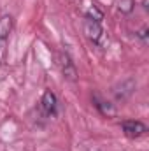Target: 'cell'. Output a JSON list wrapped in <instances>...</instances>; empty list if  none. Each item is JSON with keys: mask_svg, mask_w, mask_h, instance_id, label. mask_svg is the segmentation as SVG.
Masks as SVG:
<instances>
[{"mask_svg": "<svg viewBox=\"0 0 149 151\" xmlns=\"http://www.w3.org/2000/svg\"><path fill=\"white\" fill-rule=\"evenodd\" d=\"M121 128H123V134H125L128 139L142 137V135L148 132V127H146L142 121H139V119H128V121H123Z\"/></svg>", "mask_w": 149, "mask_h": 151, "instance_id": "1", "label": "cell"}, {"mask_svg": "<svg viewBox=\"0 0 149 151\" xmlns=\"http://www.w3.org/2000/svg\"><path fill=\"white\" fill-rule=\"evenodd\" d=\"M56 107H58L56 95L51 90L44 91V95L40 99V109H42V113L46 114V116H53V114H56Z\"/></svg>", "mask_w": 149, "mask_h": 151, "instance_id": "2", "label": "cell"}, {"mask_svg": "<svg viewBox=\"0 0 149 151\" xmlns=\"http://www.w3.org/2000/svg\"><path fill=\"white\" fill-rule=\"evenodd\" d=\"M58 65H60V69H62L63 77H67V79H70V81H75L77 70H75L74 62L70 60L69 55H60V56H58Z\"/></svg>", "mask_w": 149, "mask_h": 151, "instance_id": "3", "label": "cell"}, {"mask_svg": "<svg viewBox=\"0 0 149 151\" xmlns=\"http://www.w3.org/2000/svg\"><path fill=\"white\" fill-rule=\"evenodd\" d=\"M82 28H84L86 37L90 39L91 42H98V40H100V37H102V27H100V21H95V19L86 18Z\"/></svg>", "mask_w": 149, "mask_h": 151, "instance_id": "4", "label": "cell"}, {"mask_svg": "<svg viewBox=\"0 0 149 151\" xmlns=\"http://www.w3.org/2000/svg\"><path fill=\"white\" fill-rule=\"evenodd\" d=\"M12 27H14V19L11 14L0 16V40H5L9 37V34L12 32Z\"/></svg>", "mask_w": 149, "mask_h": 151, "instance_id": "5", "label": "cell"}, {"mask_svg": "<svg viewBox=\"0 0 149 151\" xmlns=\"http://www.w3.org/2000/svg\"><path fill=\"white\" fill-rule=\"evenodd\" d=\"M116 7H117L121 12L128 14V12L133 11V7H135V0H116Z\"/></svg>", "mask_w": 149, "mask_h": 151, "instance_id": "6", "label": "cell"}, {"mask_svg": "<svg viewBox=\"0 0 149 151\" xmlns=\"http://www.w3.org/2000/svg\"><path fill=\"white\" fill-rule=\"evenodd\" d=\"M86 18H90V19H95V21H100L102 19V12L93 5V7H90L88 9V14H86Z\"/></svg>", "mask_w": 149, "mask_h": 151, "instance_id": "7", "label": "cell"}, {"mask_svg": "<svg viewBox=\"0 0 149 151\" xmlns=\"http://www.w3.org/2000/svg\"><path fill=\"white\" fill-rule=\"evenodd\" d=\"M97 107L102 111V114H105V116H112V114H114V107L109 106L107 102H98V104H97Z\"/></svg>", "mask_w": 149, "mask_h": 151, "instance_id": "8", "label": "cell"}, {"mask_svg": "<svg viewBox=\"0 0 149 151\" xmlns=\"http://www.w3.org/2000/svg\"><path fill=\"white\" fill-rule=\"evenodd\" d=\"M4 44H5V40H0V62H2V56H4Z\"/></svg>", "mask_w": 149, "mask_h": 151, "instance_id": "9", "label": "cell"}]
</instances>
